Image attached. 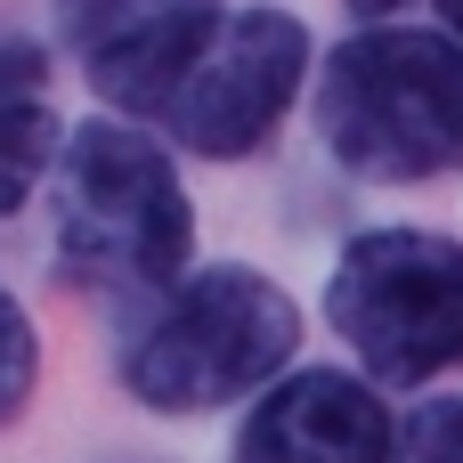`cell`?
<instances>
[{"label":"cell","mask_w":463,"mask_h":463,"mask_svg":"<svg viewBox=\"0 0 463 463\" xmlns=\"http://www.w3.org/2000/svg\"><path fill=\"white\" fill-rule=\"evenodd\" d=\"M317 130L358 179H439L463 163V41L448 33H358L334 49Z\"/></svg>","instance_id":"6da1fadb"},{"label":"cell","mask_w":463,"mask_h":463,"mask_svg":"<svg viewBox=\"0 0 463 463\" xmlns=\"http://www.w3.org/2000/svg\"><path fill=\"white\" fill-rule=\"evenodd\" d=\"M293 342H301L293 301L260 269L220 260L187 285H163L146 326L122 342V383L155 415H203V407L260 391L293 358Z\"/></svg>","instance_id":"7a4b0ae2"},{"label":"cell","mask_w":463,"mask_h":463,"mask_svg":"<svg viewBox=\"0 0 463 463\" xmlns=\"http://www.w3.org/2000/svg\"><path fill=\"white\" fill-rule=\"evenodd\" d=\"M57 260L90 285H171L195 220L171 155L146 130L81 122L57 138Z\"/></svg>","instance_id":"3957f363"},{"label":"cell","mask_w":463,"mask_h":463,"mask_svg":"<svg viewBox=\"0 0 463 463\" xmlns=\"http://www.w3.org/2000/svg\"><path fill=\"white\" fill-rule=\"evenodd\" d=\"M326 317L374 383L415 391V383L463 366V244L423 236V228L358 236L334 260Z\"/></svg>","instance_id":"277c9868"},{"label":"cell","mask_w":463,"mask_h":463,"mask_svg":"<svg viewBox=\"0 0 463 463\" xmlns=\"http://www.w3.org/2000/svg\"><path fill=\"white\" fill-rule=\"evenodd\" d=\"M301 65H309V33H301V16H285V8H244V16H228L212 41H203V57L187 65V81L171 90V130L195 146V155H212V163H236V155H252L277 122H285V106H293V90H301Z\"/></svg>","instance_id":"5b68a950"},{"label":"cell","mask_w":463,"mask_h":463,"mask_svg":"<svg viewBox=\"0 0 463 463\" xmlns=\"http://www.w3.org/2000/svg\"><path fill=\"white\" fill-rule=\"evenodd\" d=\"M212 24H220V0H65L81 73L114 106H171Z\"/></svg>","instance_id":"8992f818"},{"label":"cell","mask_w":463,"mask_h":463,"mask_svg":"<svg viewBox=\"0 0 463 463\" xmlns=\"http://www.w3.org/2000/svg\"><path fill=\"white\" fill-rule=\"evenodd\" d=\"M391 407L358 383V374H293L277 383L244 439H236V463H391Z\"/></svg>","instance_id":"52a82bcc"},{"label":"cell","mask_w":463,"mask_h":463,"mask_svg":"<svg viewBox=\"0 0 463 463\" xmlns=\"http://www.w3.org/2000/svg\"><path fill=\"white\" fill-rule=\"evenodd\" d=\"M57 163V114H49V65L33 41H0V212H16L41 171Z\"/></svg>","instance_id":"ba28073f"},{"label":"cell","mask_w":463,"mask_h":463,"mask_svg":"<svg viewBox=\"0 0 463 463\" xmlns=\"http://www.w3.org/2000/svg\"><path fill=\"white\" fill-rule=\"evenodd\" d=\"M391 463H463V399H431L391 431Z\"/></svg>","instance_id":"9c48e42d"},{"label":"cell","mask_w":463,"mask_h":463,"mask_svg":"<svg viewBox=\"0 0 463 463\" xmlns=\"http://www.w3.org/2000/svg\"><path fill=\"white\" fill-rule=\"evenodd\" d=\"M33 374H41V350H33V317L0 293V423L33 399Z\"/></svg>","instance_id":"30bf717a"},{"label":"cell","mask_w":463,"mask_h":463,"mask_svg":"<svg viewBox=\"0 0 463 463\" xmlns=\"http://www.w3.org/2000/svg\"><path fill=\"white\" fill-rule=\"evenodd\" d=\"M350 8H358V16L374 24V16H391V8H407V0H350Z\"/></svg>","instance_id":"8fae6325"},{"label":"cell","mask_w":463,"mask_h":463,"mask_svg":"<svg viewBox=\"0 0 463 463\" xmlns=\"http://www.w3.org/2000/svg\"><path fill=\"white\" fill-rule=\"evenodd\" d=\"M439 24H448V33L463 41V0H439Z\"/></svg>","instance_id":"7c38bea8"}]
</instances>
